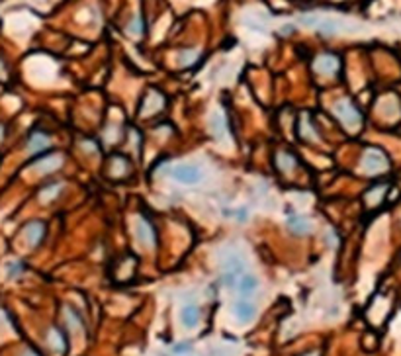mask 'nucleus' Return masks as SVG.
Masks as SVG:
<instances>
[{"label":"nucleus","instance_id":"1","mask_svg":"<svg viewBox=\"0 0 401 356\" xmlns=\"http://www.w3.org/2000/svg\"><path fill=\"white\" fill-rule=\"evenodd\" d=\"M362 167H364L366 173H370V175H378V173L388 171L390 163H388L386 155H384L380 149H368L366 155H364V159H362Z\"/></svg>","mask_w":401,"mask_h":356},{"label":"nucleus","instance_id":"2","mask_svg":"<svg viewBox=\"0 0 401 356\" xmlns=\"http://www.w3.org/2000/svg\"><path fill=\"white\" fill-rule=\"evenodd\" d=\"M335 114L339 116V119L346 125V127H356V125H360V112L352 106V104H348V102H339L337 106H335Z\"/></svg>","mask_w":401,"mask_h":356},{"label":"nucleus","instance_id":"3","mask_svg":"<svg viewBox=\"0 0 401 356\" xmlns=\"http://www.w3.org/2000/svg\"><path fill=\"white\" fill-rule=\"evenodd\" d=\"M172 178L178 180L180 184H198L202 178V173L194 165H178L172 169Z\"/></svg>","mask_w":401,"mask_h":356},{"label":"nucleus","instance_id":"4","mask_svg":"<svg viewBox=\"0 0 401 356\" xmlns=\"http://www.w3.org/2000/svg\"><path fill=\"white\" fill-rule=\"evenodd\" d=\"M135 237H137V241H139L143 247H147V249H151V247L155 245V231H153L151 223H149L145 217H139V219H137V223H135Z\"/></svg>","mask_w":401,"mask_h":356},{"label":"nucleus","instance_id":"5","mask_svg":"<svg viewBox=\"0 0 401 356\" xmlns=\"http://www.w3.org/2000/svg\"><path fill=\"white\" fill-rule=\"evenodd\" d=\"M313 69L319 73V75H335L337 69H339V59L331 53H325V55H319L313 63Z\"/></svg>","mask_w":401,"mask_h":356},{"label":"nucleus","instance_id":"6","mask_svg":"<svg viewBox=\"0 0 401 356\" xmlns=\"http://www.w3.org/2000/svg\"><path fill=\"white\" fill-rule=\"evenodd\" d=\"M233 313H235V317L239 319L241 323H247V321H250V319L254 317L256 309H254V305L248 303L247 299H239V301L233 305Z\"/></svg>","mask_w":401,"mask_h":356},{"label":"nucleus","instance_id":"7","mask_svg":"<svg viewBox=\"0 0 401 356\" xmlns=\"http://www.w3.org/2000/svg\"><path fill=\"white\" fill-rule=\"evenodd\" d=\"M180 319H182V325L186 329H194L198 325V319H200V311L194 303H188L182 307V313H180Z\"/></svg>","mask_w":401,"mask_h":356},{"label":"nucleus","instance_id":"8","mask_svg":"<svg viewBox=\"0 0 401 356\" xmlns=\"http://www.w3.org/2000/svg\"><path fill=\"white\" fill-rule=\"evenodd\" d=\"M288 227L294 235H308L311 231V223L302 215H292L288 219Z\"/></svg>","mask_w":401,"mask_h":356},{"label":"nucleus","instance_id":"9","mask_svg":"<svg viewBox=\"0 0 401 356\" xmlns=\"http://www.w3.org/2000/svg\"><path fill=\"white\" fill-rule=\"evenodd\" d=\"M237 288H239L241 296H250L256 292L258 288V280L252 276V274H243L237 282Z\"/></svg>","mask_w":401,"mask_h":356},{"label":"nucleus","instance_id":"10","mask_svg":"<svg viewBox=\"0 0 401 356\" xmlns=\"http://www.w3.org/2000/svg\"><path fill=\"white\" fill-rule=\"evenodd\" d=\"M108 173H110L114 178L125 177V175L129 173V163H127V159H123V157H114L112 163H110Z\"/></svg>","mask_w":401,"mask_h":356},{"label":"nucleus","instance_id":"11","mask_svg":"<svg viewBox=\"0 0 401 356\" xmlns=\"http://www.w3.org/2000/svg\"><path fill=\"white\" fill-rule=\"evenodd\" d=\"M28 147H30L31 153H41V151H45V149L49 147V137H47L45 133H41V131H35V133L30 137Z\"/></svg>","mask_w":401,"mask_h":356},{"label":"nucleus","instance_id":"12","mask_svg":"<svg viewBox=\"0 0 401 356\" xmlns=\"http://www.w3.org/2000/svg\"><path fill=\"white\" fill-rule=\"evenodd\" d=\"M24 233H26L30 245H37L45 235V227H43V223H30Z\"/></svg>","mask_w":401,"mask_h":356},{"label":"nucleus","instance_id":"13","mask_svg":"<svg viewBox=\"0 0 401 356\" xmlns=\"http://www.w3.org/2000/svg\"><path fill=\"white\" fill-rule=\"evenodd\" d=\"M210 129H212V133H214L216 139H221V137H223V133H225V119H223L221 114H217V112L212 114V118H210Z\"/></svg>","mask_w":401,"mask_h":356},{"label":"nucleus","instance_id":"14","mask_svg":"<svg viewBox=\"0 0 401 356\" xmlns=\"http://www.w3.org/2000/svg\"><path fill=\"white\" fill-rule=\"evenodd\" d=\"M276 161H278V169L284 171V173H290V171L296 169V157L290 155V153H280L276 157Z\"/></svg>","mask_w":401,"mask_h":356},{"label":"nucleus","instance_id":"15","mask_svg":"<svg viewBox=\"0 0 401 356\" xmlns=\"http://www.w3.org/2000/svg\"><path fill=\"white\" fill-rule=\"evenodd\" d=\"M37 167H39L41 171H55V169L61 167V157H57V155H49V157L41 159Z\"/></svg>","mask_w":401,"mask_h":356},{"label":"nucleus","instance_id":"16","mask_svg":"<svg viewBox=\"0 0 401 356\" xmlns=\"http://www.w3.org/2000/svg\"><path fill=\"white\" fill-rule=\"evenodd\" d=\"M198 51L196 49H190V51H182L180 53V57H178V63L182 65V67H190V65H194L196 61H198Z\"/></svg>","mask_w":401,"mask_h":356},{"label":"nucleus","instance_id":"17","mask_svg":"<svg viewBox=\"0 0 401 356\" xmlns=\"http://www.w3.org/2000/svg\"><path fill=\"white\" fill-rule=\"evenodd\" d=\"M49 341H51V345H53V349H55L57 353H63V351H65V341H63V337H61L59 331H51Z\"/></svg>","mask_w":401,"mask_h":356},{"label":"nucleus","instance_id":"18","mask_svg":"<svg viewBox=\"0 0 401 356\" xmlns=\"http://www.w3.org/2000/svg\"><path fill=\"white\" fill-rule=\"evenodd\" d=\"M129 33H133V35H141L143 33V20H141V16H135L133 20H131V24H129Z\"/></svg>","mask_w":401,"mask_h":356},{"label":"nucleus","instance_id":"19","mask_svg":"<svg viewBox=\"0 0 401 356\" xmlns=\"http://www.w3.org/2000/svg\"><path fill=\"white\" fill-rule=\"evenodd\" d=\"M319 30L321 33H327V35H333V33H337V24L335 22H331V20H327V22H319Z\"/></svg>","mask_w":401,"mask_h":356},{"label":"nucleus","instance_id":"20","mask_svg":"<svg viewBox=\"0 0 401 356\" xmlns=\"http://www.w3.org/2000/svg\"><path fill=\"white\" fill-rule=\"evenodd\" d=\"M59 190H61V186H59V184H53V186H49L47 190H43V192H41V194H43L41 198H43V200H51V198H55V196H57L55 192H59Z\"/></svg>","mask_w":401,"mask_h":356},{"label":"nucleus","instance_id":"21","mask_svg":"<svg viewBox=\"0 0 401 356\" xmlns=\"http://www.w3.org/2000/svg\"><path fill=\"white\" fill-rule=\"evenodd\" d=\"M174 353H176V355H182V353H190V345H184V343H182V345H178V347L174 349Z\"/></svg>","mask_w":401,"mask_h":356},{"label":"nucleus","instance_id":"22","mask_svg":"<svg viewBox=\"0 0 401 356\" xmlns=\"http://www.w3.org/2000/svg\"><path fill=\"white\" fill-rule=\"evenodd\" d=\"M20 270H22V265H20V263L12 265V267H10V276H16V274H20Z\"/></svg>","mask_w":401,"mask_h":356},{"label":"nucleus","instance_id":"23","mask_svg":"<svg viewBox=\"0 0 401 356\" xmlns=\"http://www.w3.org/2000/svg\"><path fill=\"white\" fill-rule=\"evenodd\" d=\"M292 30H294V26H286V28H284V33H290Z\"/></svg>","mask_w":401,"mask_h":356},{"label":"nucleus","instance_id":"24","mask_svg":"<svg viewBox=\"0 0 401 356\" xmlns=\"http://www.w3.org/2000/svg\"><path fill=\"white\" fill-rule=\"evenodd\" d=\"M24 356H37V355H35V353H31V351H28V353H26Z\"/></svg>","mask_w":401,"mask_h":356}]
</instances>
